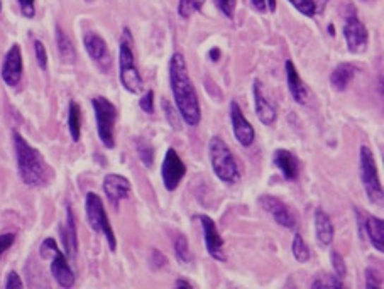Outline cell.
<instances>
[{
	"mask_svg": "<svg viewBox=\"0 0 384 289\" xmlns=\"http://www.w3.org/2000/svg\"><path fill=\"white\" fill-rule=\"evenodd\" d=\"M169 85L178 113L190 127H196L202 118L200 102L196 90L188 75V68L181 53H174L169 61Z\"/></svg>",
	"mask_w": 384,
	"mask_h": 289,
	"instance_id": "6da1fadb",
	"label": "cell"
},
{
	"mask_svg": "<svg viewBox=\"0 0 384 289\" xmlns=\"http://www.w3.org/2000/svg\"><path fill=\"white\" fill-rule=\"evenodd\" d=\"M12 137H14L17 171H19V176L24 185L32 186V188L46 185L51 176V171L41 152L25 141L19 133L12 134Z\"/></svg>",
	"mask_w": 384,
	"mask_h": 289,
	"instance_id": "7a4b0ae2",
	"label": "cell"
},
{
	"mask_svg": "<svg viewBox=\"0 0 384 289\" xmlns=\"http://www.w3.org/2000/svg\"><path fill=\"white\" fill-rule=\"evenodd\" d=\"M208 156H210L212 169L215 176L225 185H236L241 180V169H239L236 157L227 144L220 137H212L208 142Z\"/></svg>",
	"mask_w": 384,
	"mask_h": 289,
	"instance_id": "3957f363",
	"label": "cell"
},
{
	"mask_svg": "<svg viewBox=\"0 0 384 289\" xmlns=\"http://www.w3.org/2000/svg\"><path fill=\"white\" fill-rule=\"evenodd\" d=\"M119 78L122 87L129 93L138 95L144 90V80L140 76L138 65H136L134 53L131 49V32L129 29H124V37L119 44Z\"/></svg>",
	"mask_w": 384,
	"mask_h": 289,
	"instance_id": "277c9868",
	"label": "cell"
},
{
	"mask_svg": "<svg viewBox=\"0 0 384 289\" xmlns=\"http://www.w3.org/2000/svg\"><path fill=\"white\" fill-rule=\"evenodd\" d=\"M92 107L95 112L97 133L102 144L107 149L115 147V122H117V107L105 97H95L92 99Z\"/></svg>",
	"mask_w": 384,
	"mask_h": 289,
	"instance_id": "5b68a950",
	"label": "cell"
},
{
	"mask_svg": "<svg viewBox=\"0 0 384 289\" xmlns=\"http://www.w3.org/2000/svg\"><path fill=\"white\" fill-rule=\"evenodd\" d=\"M85 211H87V219L90 227L95 232L104 233L107 244L112 252L117 249V239H115V233L112 225L109 222V216H107V211L104 208V202L102 198L95 193H87V198H85Z\"/></svg>",
	"mask_w": 384,
	"mask_h": 289,
	"instance_id": "8992f818",
	"label": "cell"
},
{
	"mask_svg": "<svg viewBox=\"0 0 384 289\" xmlns=\"http://www.w3.org/2000/svg\"><path fill=\"white\" fill-rule=\"evenodd\" d=\"M41 256L44 259H51V274H53L54 281L61 288H73L75 286V274L68 259L61 250L58 249V244L54 239H46L41 244Z\"/></svg>",
	"mask_w": 384,
	"mask_h": 289,
	"instance_id": "52a82bcc",
	"label": "cell"
},
{
	"mask_svg": "<svg viewBox=\"0 0 384 289\" xmlns=\"http://www.w3.org/2000/svg\"><path fill=\"white\" fill-rule=\"evenodd\" d=\"M359 163H361V180H362V185H364L366 193H368L369 202L373 203V205L381 207L383 186H381V181H379L376 159H374L373 151H371L368 146H361Z\"/></svg>",
	"mask_w": 384,
	"mask_h": 289,
	"instance_id": "ba28073f",
	"label": "cell"
},
{
	"mask_svg": "<svg viewBox=\"0 0 384 289\" xmlns=\"http://www.w3.org/2000/svg\"><path fill=\"white\" fill-rule=\"evenodd\" d=\"M342 34H344L345 44H347V49L351 51L352 54L364 53V51L368 49L369 32L368 29H366V25L361 23V19L357 17L354 8L351 14L345 16Z\"/></svg>",
	"mask_w": 384,
	"mask_h": 289,
	"instance_id": "9c48e42d",
	"label": "cell"
},
{
	"mask_svg": "<svg viewBox=\"0 0 384 289\" xmlns=\"http://www.w3.org/2000/svg\"><path fill=\"white\" fill-rule=\"evenodd\" d=\"M186 174V166L183 163V159L174 151L173 147H169L166 151L163 164H161V180H163L164 188L168 191H174L180 186V183Z\"/></svg>",
	"mask_w": 384,
	"mask_h": 289,
	"instance_id": "30bf717a",
	"label": "cell"
},
{
	"mask_svg": "<svg viewBox=\"0 0 384 289\" xmlns=\"http://www.w3.org/2000/svg\"><path fill=\"white\" fill-rule=\"evenodd\" d=\"M200 223H202L203 230V239H205V247L207 252L210 254L212 259L219 262H225V252H224V239L219 233V228L208 215H200Z\"/></svg>",
	"mask_w": 384,
	"mask_h": 289,
	"instance_id": "8fae6325",
	"label": "cell"
},
{
	"mask_svg": "<svg viewBox=\"0 0 384 289\" xmlns=\"http://www.w3.org/2000/svg\"><path fill=\"white\" fill-rule=\"evenodd\" d=\"M259 205H261L268 214H271L275 222L281 225V227L289 228V230H293V228L296 227V219H294L293 211L289 210L287 203L281 202L280 198L272 197V195H263V197L259 198Z\"/></svg>",
	"mask_w": 384,
	"mask_h": 289,
	"instance_id": "7c38bea8",
	"label": "cell"
},
{
	"mask_svg": "<svg viewBox=\"0 0 384 289\" xmlns=\"http://www.w3.org/2000/svg\"><path fill=\"white\" fill-rule=\"evenodd\" d=\"M83 46L87 49L88 56H90L93 61L97 63L100 70L107 71L110 66H112V58H110L109 48H107V42L100 34L88 31L85 32L83 36Z\"/></svg>",
	"mask_w": 384,
	"mask_h": 289,
	"instance_id": "4fadbf2b",
	"label": "cell"
},
{
	"mask_svg": "<svg viewBox=\"0 0 384 289\" xmlns=\"http://www.w3.org/2000/svg\"><path fill=\"white\" fill-rule=\"evenodd\" d=\"M230 124H232L234 135H236L239 144H242L244 147L253 146L256 141V130L242 113L237 102H230Z\"/></svg>",
	"mask_w": 384,
	"mask_h": 289,
	"instance_id": "5bb4252c",
	"label": "cell"
},
{
	"mask_svg": "<svg viewBox=\"0 0 384 289\" xmlns=\"http://www.w3.org/2000/svg\"><path fill=\"white\" fill-rule=\"evenodd\" d=\"M23 51H20L19 44H12V48L7 51L6 59L2 65V80L8 87H17L23 78Z\"/></svg>",
	"mask_w": 384,
	"mask_h": 289,
	"instance_id": "9a60e30c",
	"label": "cell"
},
{
	"mask_svg": "<svg viewBox=\"0 0 384 289\" xmlns=\"http://www.w3.org/2000/svg\"><path fill=\"white\" fill-rule=\"evenodd\" d=\"M253 95H254V109L258 113V118L263 122L264 125H272L278 117L276 112V105L272 104L270 97L264 92L263 83L259 80H254L253 83Z\"/></svg>",
	"mask_w": 384,
	"mask_h": 289,
	"instance_id": "2e32d148",
	"label": "cell"
},
{
	"mask_svg": "<svg viewBox=\"0 0 384 289\" xmlns=\"http://www.w3.org/2000/svg\"><path fill=\"white\" fill-rule=\"evenodd\" d=\"M102 188H104L107 199H109L114 207H117L122 199H127L131 197L132 186H131V181L127 180L126 176L112 173V174H107V176L104 178V185H102Z\"/></svg>",
	"mask_w": 384,
	"mask_h": 289,
	"instance_id": "e0dca14e",
	"label": "cell"
},
{
	"mask_svg": "<svg viewBox=\"0 0 384 289\" xmlns=\"http://www.w3.org/2000/svg\"><path fill=\"white\" fill-rule=\"evenodd\" d=\"M357 219H359L361 230L366 233L371 245L378 250V252H383L384 250V223L381 219L378 216H373L369 214H361L359 210H356Z\"/></svg>",
	"mask_w": 384,
	"mask_h": 289,
	"instance_id": "ac0fdd59",
	"label": "cell"
},
{
	"mask_svg": "<svg viewBox=\"0 0 384 289\" xmlns=\"http://www.w3.org/2000/svg\"><path fill=\"white\" fill-rule=\"evenodd\" d=\"M61 239H63V245H65L66 256L75 259L76 252H78V233H76L75 215H73V210H71V207H66V219L61 227Z\"/></svg>",
	"mask_w": 384,
	"mask_h": 289,
	"instance_id": "d6986e66",
	"label": "cell"
},
{
	"mask_svg": "<svg viewBox=\"0 0 384 289\" xmlns=\"http://www.w3.org/2000/svg\"><path fill=\"white\" fill-rule=\"evenodd\" d=\"M284 68H287V82H288V90L292 93L293 100L296 102V104L305 105L306 100H308V88L305 87V83H303L300 73H298L296 66L293 65V61L284 63Z\"/></svg>",
	"mask_w": 384,
	"mask_h": 289,
	"instance_id": "ffe728a7",
	"label": "cell"
},
{
	"mask_svg": "<svg viewBox=\"0 0 384 289\" xmlns=\"http://www.w3.org/2000/svg\"><path fill=\"white\" fill-rule=\"evenodd\" d=\"M272 163L288 181H294L298 178V166L300 164H298L296 156L293 152L287 151V149H278L272 156Z\"/></svg>",
	"mask_w": 384,
	"mask_h": 289,
	"instance_id": "44dd1931",
	"label": "cell"
},
{
	"mask_svg": "<svg viewBox=\"0 0 384 289\" xmlns=\"http://www.w3.org/2000/svg\"><path fill=\"white\" fill-rule=\"evenodd\" d=\"M315 235H317L318 244L323 245V247L330 245L335 235L334 223H332L327 211H323L322 208H317V210H315Z\"/></svg>",
	"mask_w": 384,
	"mask_h": 289,
	"instance_id": "7402d4cb",
	"label": "cell"
},
{
	"mask_svg": "<svg viewBox=\"0 0 384 289\" xmlns=\"http://www.w3.org/2000/svg\"><path fill=\"white\" fill-rule=\"evenodd\" d=\"M356 73H357V68L351 65V63H340V65L332 71L330 85L337 92L347 90V87L351 85Z\"/></svg>",
	"mask_w": 384,
	"mask_h": 289,
	"instance_id": "603a6c76",
	"label": "cell"
},
{
	"mask_svg": "<svg viewBox=\"0 0 384 289\" xmlns=\"http://www.w3.org/2000/svg\"><path fill=\"white\" fill-rule=\"evenodd\" d=\"M56 46H58V53L61 56L63 63H68V65H73L76 61V49L71 42L70 37L66 36V32L63 31L59 25H56Z\"/></svg>",
	"mask_w": 384,
	"mask_h": 289,
	"instance_id": "cb8c5ba5",
	"label": "cell"
},
{
	"mask_svg": "<svg viewBox=\"0 0 384 289\" xmlns=\"http://www.w3.org/2000/svg\"><path fill=\"white\" fill-rule=\"evenodd\" d=\"M68 130L73 142H78L82 135V112L76 102H70V107H68Z\"/></svg>",
	"mask_w": 384,
	"mask_h": 289,
	"instance_id": "d4e9b609",
	"label": "cell"
},
{
	"mask_svg": "<svg viewBox=\"0 0 384 289\" xmlns=\"http://www.w3.org/2000/svg\"><path fill=\"white\" fill-rule=\"evenodd\" d=\"M174 256H176L178 262H180L181 266H188V264H191V262H193L190 244L183 233H178V235L174 237Z\"/></svg>",
	"mask_w": 384,
	"mask_h": 289,
	"instance_id": "484cf974",
	"label": "cell"
},
{
	"mask_svg": "<svg viewBox=\"0 0 384 289\" xmlns=\"http://www.w3.org/2000/svg\"><path fill=\"white\" fill-rule=\"evenodd\" d=\"M292 252H293V257L296 259V262H300V264H305V262L310 261L311 252L300 233H294L293 244H292Z\"/></svg>",
	"mask_w": 384,
	"mask_h": 289,
	"instance_id": "4316f807",
	"label": "cell"
},
{
	"mask_svg": "<svg viewBox=\"0 0 384 289\" xmlns=\"http://www.w3.org/2000/svg\"><path fill=\"white\" fill-rule=\"evenodd\" d=\"M136 151H138V156L143 161V164L146 168H151L152 163H155V147L148 141H144V139H138L136 141Z\"/></svg>",
	"mask_w": 384,
	"mask_h": 289,
	"instance_id": "83f0119b",
	"label": "cell"
},
{
	"mask_svg": "<svg viewBox=\"0 0 384 289\" xmlns=\"http://www.w3.org/2000/svg\"><path fill=\"white\" fill-rule=\"evenodd\" d=\"M288 2L305 17H313L317 14V4H315V0H288Z\"/></svg>",
	"mask_w": 384,
	"mask_h": 289,
	"instance_id": "f1b7e54d",
	"label": "cell"
},
{
	"mask_svg": "<svg viewBox=\"0 0 384 289\" xmlns=\"http://www.w3.org/2000/svg\"><path fill=\"white\" fill-rule=\"evenodd\" d=\"M311 288H344V281L340 278H337V276H318L317 279H315L313 283H311Z\"/></svg>",
	"mask_w": 384,
	"mask_h": 289,
	"instance_id": "f546056e",
	"label": "cell"
},
{
	"mask_svg": "<svg viewBox=\"0 0 384 289\" xmlns=\"http://www.w3.org/2000/svg\"><path fill=\"white\" fill-rule=\"evenodd\" d=\"M200 8H202V2H200V0H180V2H178V14H180L183 19H188L191 14H195Z\"/></svg>",
	"mask_w": 384,
	"mask_h": 289,
	"instance_id": "4dcf8cb0",
	"label": "cell"
},
{
	"mask_svg": "<svg viewBox=\"0 0 384 289\" xmlns=\"http://www.w3.org/2000/svg\"><path fill=\"white\" fill-rule=\"evenodd\" d=\"M330 261H332V267H334V273L337 278L344 279L345 276H347V266H345L342 256H340L337 250H334V252L330 254Z\"/></svg>",
	"mask_w": 384,
	"mask_h": 289,
	"instance_id": "1f68e13d",
	"label": "cell"
},
{
	"mask_svg": "<svg viewBox=\"0 0 384 289\" xmlns=\"http://www.w3.org/2000/svg\"><path fill=\"white\" fill-rule=\"evenodd\" d=\"M364 278H366V288H368V289H374V288H381L383 286L381 273H379L378 269H374V267H368V269H366Z\"/></svg>",
	"mask_w": 384,
	"mask_h": 289,
	"instance_id": "d6a6232c",
	"label": "cell"
},
{
	"mask_svg": "<svg viewBox=\"0 0 384 289\" xmlns=\"http://www.w3.org/2000/svg\"><path fill=\"white\" fill-rule=\"evenodd\" d=\"M213 2H215L217 8H219L227 19H234V16H236L237 0H213Z\"/></svg>",
	"mask_w": 384,
	"mask_h": 289,
	"instance_id": "836d02e7",
	"label": "cell"
},
{
	"mask_svg": "<svg viewBox=\"0 0 384 289\" xmlns=\"http://www.w3.org/2000/svg\"><path fill=\"white\" fill-rule=\"evenodd\" d=\"M34 53H36V59H37V65L42 71L48 70V53H46L44 44H42L41 41H34Z\"/></svg>",
	"mask_w": 384,
	"mask_h": 289,
	"instance_id": "e575fe53",
	"label": "cell"
},
{
	"mask_svg": "<svg viewBox=\"0 0 384 289\" xmlns=\"http://www.w3.org/2000/svg\"><path fill=\"white\" fill-rule=\"evenodd\" d=\"M139 107L143 112L155 113V92L149 90L148 93H144L143 99L139 100Z\"/></svg>",
	"mask_w": 384,
	"mask_h": 289,
	"instance_id": "d590c367",
	"label": "cell"
},
{
	"mask_svg": "<svg viewBox=\"0 0 384 289\" xmlns=\"http://www.w3.org/2000/svg\"><path fill=\"white\" fill-rule=\"evenodd\" d=\"M20 6V12H23V16L25 19H32L34 16H36V0H17Z\"/></svg>",
	"mask_w": 384,
	"mask_h": 289,
	"instance_id": "8d00e7d4",
	"label": "cell"
},
{
	"mask_svg": "<svg viewBox=\"0 0 384 289\" xmlns=\"http://www.w3.org/2000/svg\"><path fill=\"white\" fill-rule=\"evenodd\" d=\"M14 242H16V233L7 232V233H2V235H0V257H2L4 254H6L7 250L12 247V244H14Z\"/></svg>",
	"mask_w": 384,
	"mask_h": 289,
	"instance_id": "74e56055",
	"label": "cell"
},
{
	"mask_svg": "<svg viewBox=\"0 0 384 289\" xmlns=\"http://www.w3.org/2000/svg\"><path fill=\"white\" fill-rule=\"evenodd\" d=\"M4 288L6 289H20L24 288V283L20 281V276L16 273V271H11V273L7 274L6 284H4Z\"/></svg>",
	"mask_w": 384,
	"mask_h": 289,
	"instance_id": "f35d334b",
	"label": "cell"
},
{
	"mask_svg": "<svg viewBox=\"0 0 384 289\" xmlns=\"http://www.w3.org/2000/svg\"><path fill=\"white\" fill-rule=\"evenodd\" d=\"M166 264H168V259H166L163 254L160 252V250L152 249V252H151V267L152 269L157 271V269H161V267H166Z\"/></svg>",
	"mask_w": 384,
	"mask_h": 289,
	"instance_id": "ab89813d",
	"label": "cell"
},
{
	"mask_svg": "<svg viewBox=\"0 0 384 289\" xmlns=\"http://www.w3.org/2000/svg\"><path fill=\"white\" fill-rule=\"evenodd\" d=\"M163 107H164V110H166V117H168L169 124L173 125V129H180V124H178V118H176V116H174V112L172 110V105H169L168 102L164 100Z\"/></svg>",
	"mask_w": 384,
	"mask_h": 289,
	"instance_id": "60d3db41",
	"label": "cell"
},
{
	"mask_svg": "<svg viewBox=\"0 0 384 289\" xmlns=\"http://www.w3.org/2000/svg\"><path fill=\"white\" fill-rule=\"evenodd\" d=\"M251 4H253V7L256 8L258 12H266V2L264 0H251Z\"/></svg>",
	"mask_w": 384,
	"mask_h": 289,
	"instance_id": "b9f144b4",
	"label": "cell"
},
{
	"mask_svg": "<svg viewBox=\"0 0 384 289\" xmlns=\"http://www.w3.org/2000/svg\"><path fill=\"white\" fill-rule=\"evenodd\" d=\"M220 49L219 48H213V49H210V51H208V58H210L212 59V61H219V59H220Z\"/></svg>",
	"mask_w": 384,
	"mask_h": 289,
	"instance_id": "7bdbcfd3",
	"label": "cell"
},
{
	"mask_svg": "<svg viewBox=\"0 0 384 289\" xmlns=\"http://www.w3.org/2000/svg\"><path fill=\"white\" fill-rule=\"evenodd\" d=\"M174 288H193V284L185 281V279H178V281L174 283Z\"/></svg>",
	"mask_w": 384,
	"mask_h": 289,
	"instance_id": "ee69618b",
	"label": "cell"
},
{
	"mask_svg": "<svg viewBox=\"0 0 384 289\" xmlns=\"http://www.w3.org/2000/svg\"><path fill=\"white\" fill-rule=\"evenodd\" d=\"M266 2V8H270V12L276 11V0H264Z\"/></svg>",
	"mask_w": 384,
	"mask_h": 289,
	"instance_id": "f6af8a7d",
	"label": "cell"
},
{
	"mask_svg": "<svg viewBox=\"0 0 384 289\" xmlns=\"http://www.w3.org/2000/svg\"><path fill=\"white\" fill-rule=\"evenodd\" d=\"M361 2H374V0H361Z\"/></svg>",
	"mask_w": 384,
	"mask_h": 289,
	"instance_id": "bcb514c9",
	"label": "cell"
},
{
	"mask_svg": "<svg viewBox=\"0 0 384 289\" xmlns=\"http://www.w3.org/2000/svg\"><path fill=\"white\" fill-rule=\"evenodd\" d=\"M0 12H2V0H0Z\"/></svg>",
	"mask_w": 384,
	"mask_h": 289,
	"instance_id": "7dc6e473",
	"label": "cell"
},
{
	"mask_svg": "<svg viewBox=\"0 0 384 289\" xmlns=\"http://www.w3.org/2000/svg\"><path fill=\"white\" fill-rule=\"evenodd\" d=\"M85 2H93V0H85Z\"/></svg>",
	"mask_w": 384,
	"mask_h": 289,
	"instance_id": "c3c4849f",
	"label": "cell"
}]
</instances>
